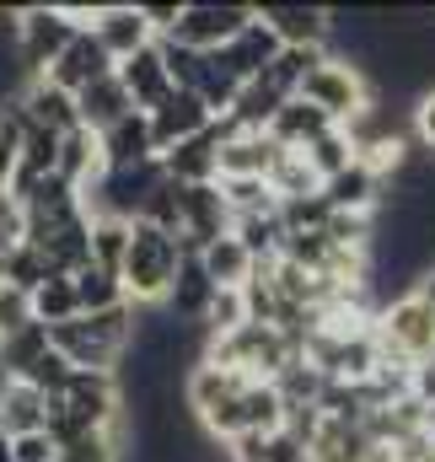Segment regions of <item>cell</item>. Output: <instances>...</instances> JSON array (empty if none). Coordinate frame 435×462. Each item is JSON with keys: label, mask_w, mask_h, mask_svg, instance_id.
I'll list each match as a JSON object with an SVG mask.
<instances>
[{"label": "cell", "mask_w": 435, "mask_h": 462, "mask_svg": "<svg viewBox=\"0 0 435 462\" xmlns=\"http://www.w3.org/2000/svg\"><path fill=\"white\" fill-rule=\"evenodd\" d=\"M183 236L151 226V221H134V242H129V258L118 269L124 280V296L129 307H167L172 285H178V269H183Z\"/></svg>", "instance_id": "cell-1"}, {"label": "cell", "mask_w": 435, "mask_h": 462, "mask_svg": "<svg viewBox=\"0 0 435 462\" xmlns=\"http://www.w3.org/2000/svg\"><path fill=\"white\" fill-rule=\"evenodd\" d=\"M376 349H382V360H393V365H420V360H430L435 355V312L409 291V296H398V301H387L382 312H376Z\"/></svg>", "instance_id": "cell-2"}, {"label": "cell", "mask_w": 435, "mask_h": 462, "mask_svg": "<svg viewBox=\"0 0 435 462\" xmlns=\"http://www.w3.org/2000/svg\"><path fill=\"white\" fill-rule=\"evenodd\" d=\"M301 103H312L333 129H344L349 118H360L371 103H376V92H371V81H366V70H360V65L333 60V54H328L323 65L301 81Z\"/></svg>", "instance_id": "cell-3"}, {"label": "cell", "mask_w": 435, "mask_h": 462, "mask_svg": "<svg viewBox=\"0 0 435 462\" xmlns=\"http://www.w3.org/2000/svg\"><path fill=\"white\" fill-rule=\"evenodd\" d=\"M81 22L65 11V5H27L16 11V60H22V76H49L54 60L76 43Z\"/></svg>", "instance_id": "cell-4"}, {"label": "cell", "mask_w": 435, "mask_h": 462, "mask_svg": "<svg viewBox=\"0 0 435 462\" xmlns=\"http://www.w3.org/2000/svg\"><path fill=\"white\" fill-rule=\"evenodd\" d=\"M258 16V5H210V0H194V5H183V22L167 32V38H178V43H189V49H199V54H216L226 49L247 22Z\"/></svg>", "instance_id": "cell-5"}, {"label": "cell", "mask_w": 435, "mask_h": 462, "mask_svg": "<svg viewBox=\"0 0 435 462\" xmlns=\"http://www.w3.org/2000/svg\"><path fill=\"white\" fill-rule=\"evenodd\" d=\"M178 210H183V247H194V253L231 236V221H236L220 183H189V189L178 183Z\"/></svg>", "instance_id": "cell-6"}, {"label": "cell", "mask_w": 435, "mask_h": 462, "mask_svg": "<svg viewBox=\"0 0 435 462\" xmlns=\"http://www.w3.org/2000/svg\"><path fill=\"white\" fill-rule=\"evenodd\" d=\"M280 49H285V43L274 38V27H269L264 16H253V22H247V27H242L226 49H216V60H220V70H226L231 81L253 87V81H258V76L280 60Z\"/></svg>", "instance_id": "cell-7"}, {"label": "cell", "mask_w": 435, "mask_h": 462, "mask_svg": "<svg viewBox=\"0 0 435 462\" xmlns=\"http://www.w3.org/2000/svg\"><path fill=\"white\" fill-rule=\"evenodd\" d=\"M113 70H118V65H113V54H108V49L97 43V32H92V27H81V32H76V43H70V49H65V54L54 60L49 81H54V87H65L70 97H81L87 87L108 81Z\"/></svg>", "instance_id": "cell-8"}, {"label": "cell", "mask_w": 435, "mask_h": 462, "mask_svg": "<svg viewBox=\"0 0 435 462\" xmlns=\"http://www.w3.org/2000/svg\"><path fill=\"white\" fill-rule=\"evenodd\" d=\"M210 124H216V114H210V103H205L199 92H172V97L151 114V134H156V151L167 156V151L199 140Z\"/></svg>", "instance_id": "cell-9"}, {"label": "cell", "mask_w": 435, "mask_h": 462, "mask_svg": "<svg viewBox=\"0 0 435 462\" xmlns=\"http://www.w3.org/2000/svg\"><path fill=\"white\" fill-rule=\"evenodd\" d=\"M231 134V124L216 118L199 140H189V145H178V151H167L162 156V172L172 178V183H220V140Z\"/></svg>", "instance_id": "cell-10"}, {"label": "cell", "mask_w": 435, "mask_h": 462, "mask_svg": "<svg viewBox=\"0 0 435 462\" xmlns=\"http://www.w3.org/2000/svg\"><path fill=\"white\" fill-rule=\"evenodd\" d=\"M92 32H97V43L113 54V65H124V60H134L140 49L156 43V32H151V22H145L140 5H97Z\"/></svg>", "instance_id": "cell-11"}, {"label": "cell", "mask_w": 435, "mask_h": 462, "mask_svg": "<svg viewBox=\"0 0 435 462\" xmlns=\"http://www.w3.org/2000/svg\"><path fill=\"white\" fill-rule=\"evenodd\" d=\"M323 205L338 210V216H382V205H387V178H376L366 162H355L349 172H338V178L323 183Z\"/></svg>", "instance_id": "cell-12"}, {"label": "cell", "mask_w": 435, "mask_h": 462, "mask_svg": "<svg viewBox=\"0 0 435 462\" xmlns=\"http://www.w3.org/2000/svg\"><path fill=\"white\" fill-rule=\"evenodd\" d=\"M16 97H22V108H27V118H32L38 129H49V134H60V140L81 129V108H76V97H70L65 87H54L49 76L22 81Z\"/></svg>", "instance_id": "cell-13"}, {"label": "cell", "mask_w": 435, "mask_h": 462, "mask_svg": "<svg viewBox=\"0 0 435 462\" xmlns=\"http://www.w3.org/2000/svg\"><path fill=\"white\" fill-rule=\"evenodd\" d=\"M258 16L274 27L285 49H328L333 5H258Z\"/></svg>", "instance_id": "cell-14"}, {"label": "cell", "mask_w": 435, "mask_h": 462, "mask_svg": "<svg viewBox=\"0 0 435 462\" xmlns=\"http://www.w3.org/2000/svg\"><path fill=\"white\" fill-rule=\"evenodd\" d=\"M118 81H124V92H129V103H134V114H156L178 87H172V76H167V65H162V49L151 43V49H140L134 60H124L118 65Z\"/></svg>", "instance_id": "cell-15"}, {"label": "cell", "mask_w": 435, "mask_h": 462, "mask_svg": "<svg viewBox=\"0 0 435 462\" xmlns=\"http://www.w3.org/2000/svg\"><path fill=\"white\" fill-rule=\"evenodd\" d=\"M274 162H280V145L264 129H236L231 124V134L220 140V178H269Z\"/></svg>", "instance_id": "cell-16"}, {"label": "cell", "mask_w": 435, "mask_h": 462, "mask_svg": "<svg viewBox=\"0 0 435 462\" xmlns=\"http://www.w3.org/2000/svg\"><path fill=\"white\" fill-rule=\"evenodd\" d=\"M210 301H216V280L205 274V258L189 247V253H183V269H178V285H172V296H167V312H172V323L205 328Z\"/></svg>", "instance_id": "cell-17"}, {"label": "cell", "mask_w": 435, "mask_h": 462, "mask_svg": "<svg viewBox=\"0 0 435 462\" xmlns=\"http://www.w3.org/2000/svg\"><path fill=\"white\" fill-rule=\"evenodd\" d=\"M0 430L11 441L32 436V430H49V393H38L32 382L5 376V387H0Z\"/></svg>", "instance_id": "cell-18"}, {"label": "cell", "mask_w": 435, "mask_h": 462, "mask_svg": "<svg viewBox=\"0 0 435 462\" xmlns=\"http://www.w3.org/2000/svg\"><path fill=\"white\" fill-rule=\"evenodd\" d=\"M103 156H108V167H151V162H162L156 134H151V114L118 118L103 134Z\"/></svg>", "instance_id": "cell-19"}, {"label": "cell", "mask_w": 435, "mask_h": 462, "mask_svg": "<svg viewBox=\"0 0 435 462\" xmlns=\"http://www.w3.org/2000/svg\"><path fill=\"white\" fill-rule=\"evenodd\" d=\"M328 129H333V124H328V118L318 114V108H312V103L291 97V103H285L280 114L269 118V129H264V134H269V140H274L280 151H307V145H318V140H323Z\"/></svg>", "instance_id": "cell-20"}, {"label": "cell", "mask_w": 435, "mask_h": 462, "mask_svg": "<svg viewBox=\"0 0 435 462\" xmlns=\"http://www.w3.org/2000/svg\"><path fill=\"white\" fill-rule=\"evenodd\" d=\"M76 108H81V129H92V134H108L118 118L134 114V103H129V92H124V81H118V70H113L108 81H97V87H87L81 97H76Z\"/></svg>", "instance_id": "cell-21"}, {"label": "cell", "mask_w": 435, "mask_h": 462, "mask_svg": "<svg viewBox=\"0 0 435 462\" xmlns=\"http://www.w3.org/2000/svg\"><path fill=\"white\" fill-rule=\"evenodd\" d=\"M199 258H205V274L216 280V291H242V285L253 280V269H258V258H253L236 236H220V242H210Z\"/></svg>", "instance_id": "cell-22"}, {"label": "cell", "mask_w": 435, "mask_h": 462, "mask_svg": "<svg viewBox=\"0 0 435 462\" xmlns=\"http://www.w3.org/2000/svg\"><path fill=\"white\" fill-rule=\"evenodd\" d=\"M269 189H274L280 205H296V199H318L323 194V178L312 172V162L301 151H280V162L269 172Z\"/></svg>", "instance_id": "cell-23"}, {"label": "cell", "mask_w": 435, "mask_h": 462, "mask_svg": "<svg viewBox=\"0 0 435 462\" xmlns=\"http://www.w3.org/2000/svg\"><path fill=\"white\" fill-rule=\"evenodd\" d=\"M70 280H76V296H81V318H97V312H113V307H129L124 280L108 274V269H97V263H81Z\"/></svg>", "instance_id": "cell-24"}, {"label": "cell", "mask_w": 435, "mask_h": 462, "mask_svg": "<svg viewBox=\"0 0 435 462\" xmlns=\"http://www.w3.org/2000/svg\"><path fill=\"white\" fill-rule=\"evenodd\" d=\"M32 318L43 328H60V323H76L81 318V296H76V280L70 274H54L32 291Z\"/></svg>", "instance_id": "cell-25"}, {"label": "cell", "mask_w": 435, "mask_h": 462, "mask_svg": "<svg viewBox=\"0 0 435 462\" xmlns=\"http://www.w3.org/2000/svg\"><path fill=\"white\" fill-rule=\"evenodd\" d=\"M0 280H11V285H22V291L32 296L43 280H54V263H49L43 247H32V242H11V247H0Z\"/></svg>", "instance_id": "cell-26"}, {"label": "cell", "mask_w": 435, "mask_h": 462, "mask_svg": "<svg viewBox=\"0 0 435 462\" xmlns=\"http://www.w3.org/2000/svg\"><path fill=\"white\" fill-rule=\"evenodd\" d=\"M49 349H54V339H49V328H43V323H27L22 334L0 339V371L22 382V376H27V371H32V365H38V360L49 355Z\"/></svg>", "instance_id": "cell-27"}, {"label": "cell", "mask_w": 435, "mask_h": 462, "mask_svg": "<svg viewBox=\"0 0 435 462\" xmlns=\"http://www.w3.org/2000/svg\"><path fill=\"white\" fill-rule=\"evenodd\" d=\"M129 242H134V221H118V216H92V263L118 274L124 258H129Z\"/></svg>", "instance_id": "cell-28"}, {"label": "cell", "mask_w": 435, "mask_h": 462, "mask_svg": "<svg viewBox=\"0 0 435 462\" xmlns=\"http://www.w3.org/2000/svg\"><path fill=\"white\" fill-rule=\"evenodd\" d=\"M16 167H22V103H16V92H11V97L0 103V199H11Z\"/></svg>", "instance_id": "cell-29"}, {"label": "cell", "mask_w": 435, "mask_h": 462, "mask_svg": "<svg viewBox=\"0 0 435 462\" xmlns=\"http://www.w3.org/2000/svg\"><path fill=\"white\" fill-rule=\"evenodd\" d=\"M220 194L231 205V216H258V210H280L269 178H220Z\"/></svg>", "instance_id": "cell-30"}, {"label": "cell", "mask_w": 435, "mask_h": 462, "mask_svg": "<svg viewBox=\"0 0 435 462\" xmlns=\"http://www.w3.org/2000/svg\"><path fill=\"white\" fill-rule=\"evenodd\" d=\"M301 156L312 162V172H318L323 183H328V178H338V172H349V167H355V145L344 140V129H328L323 140H318V145H307Z\"/></svg>", "instance_id": "cell-31"}, {"label": "cell", "mask_w": 435, "mask_h": 462, "mask_svg": "<svg viewBox=\"0 0 435 462\" xmlns=\"http://www.w3.org/2000/svg\"><path fill=\"white\" fill-rule=\"evenodd\" d=\"M253 318H247V296L242 291H216V301H210V318H205V334L210 339H226V334H236V328H247Z\"/></svg>", "instance_id": "cell-32"}, {"label": "cell", "mask_w": 435, "mask_h": 462, "mask_svg": "<svg viewBox=\"0 0 435 462\" xmlns=\"http://www.w3.org/2000/svg\"><path fill=\"white\" fill-rule=\"evenodd\" d=\"M27 323H38V318H32V296H27L22 285H11V280H0V339H11V334H22Z\"/></svg>", "instance_id": "cell-33"}, {"label": "cell", "mask_w": 435, "mask_h": 462, "mask_svg": "<svg viewBox=\"0 0 435 462\" xmlns=\"http://www.w3.org/2000/svg\"><path fill=\"white\" fill-rule=\"evenodd\" d=\"M11 462H60V447H54L49 430H32V436L11 441Z\"/></svg>", "instance_id": "cell-34"}, {"label": "cell", "mask_w": 435, "mask_h": 462, "mask_svg": "<svg viewBox=\"0 0 435 462\" xmlns=\"http://www.w3.org/2000/svg\"><path fill=\"white\" fill-rule=\"evenodd\" d=\"M409 124H414V140H420V145L435 156V87L420 97V103H414V118H409Z\"/></svg>", "instance_id": "cell-35"}, {"label": "cell", "mask_w": 435, "mask_h": 462, "mask_svg": "<svg viewBox=\"0 0 435 462\" xmlns=\"http://www.w3.org/2000/svg\"><path fill=\"white\" fill-rule=\"evenodd\" d=\"M409 393H414V398H420V403L435 414V355L414 365V376H409Z\"/></svg>", "instance_id": "cell-36"}, {"label": "cell", "mask_w": 435, "mask_h": 462, "mask_svg": "<svg viewBox=\"0 0 435 462\" xmlns=\"http://www.w3.org/2000/svg\"><path fill=\"white\" fill-rule=\"evenodd\" d=\"M414 296H420V301H425V307L435 312V269H430V274H420V280H414Z\"/></svg>", "instance_id": "cell-37"}]
</instances>
